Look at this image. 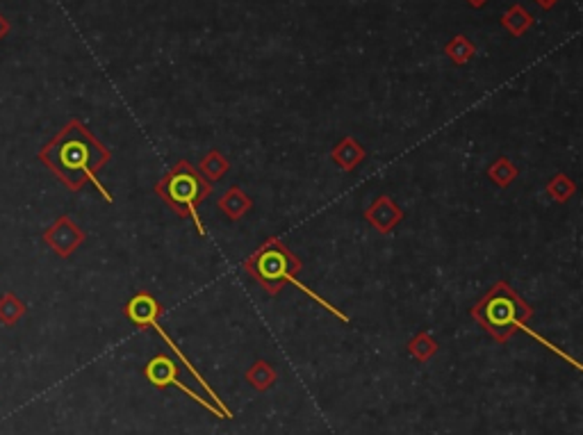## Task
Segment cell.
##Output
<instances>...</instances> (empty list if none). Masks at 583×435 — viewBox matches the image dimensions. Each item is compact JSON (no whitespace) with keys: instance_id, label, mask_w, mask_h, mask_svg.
<instances>
[{"instance_id":"cell-1","label":"cell","mask_w":583,"mask_h":435,"mask_svg":"<svg viewBox=\"0 0 583 435\" xmlns=\"http://www.w3.org/2000/svg\"><path fill=\"white\" fill-rule=\"evenodd\" d=\"M109 160L112 153L108 146L100 144L80 119H71L39 151V162L46 164L66 189L80 192L87 183H94L105 201L112 203V194L99 183V171Z\"/></svg>"},{"instance_id":"cell-2","label":"cell","mask_w":583,"mask_h":435,"mask_svg":"<svg viewBox=\"0 0 583 435\" xmlns=\"http://www.w3.org/2000/svg\"><path fill=\"white\" fill-rule=\"evenodd\" d=\"M534 312V306L524 301L510 283L497 281L481 301L472 306L470 315L497 344H504L518 331H529L526 324Z\"/></svg>"},{"instance_id":"cell-3","label":"cell","mask_w":583,"mask_h":435,"mask_svg":"<svg viewBox=\"0 0 583 435\" xmlns=\"http://www.w3.org/2000/svg\"><path fill=\"white\" fill-rule=\"evenodd\" d=\"M301 260H299V257L283 244V239L278 238H267V242L262 244L260 248H256V251L244 260V272H247L253 281L260 283V285L265 287V292L272 294V297H276L287 283H292V285H297L301 292L310 294L315 301H319L322 306H326L328 310L335 312L337 317L346 319L331 303H326L324 299L317 297L315 292H310V287H306L303 283L297 281V274L301 272ZM346 322H349V319H346Z\"/></svg>"},{"instance_id":"cell-4","label":"cell","mask_w":583,"mask_h":435,"mask_svg":"<svg viewBox=\"0 0 583 435\" xmlns=\"http://www.w3.org/2000/svg\"><path fill=\"white\" fill-rule=\"evenodd\" d=\"M155 194L167 203L178 217L189 219L196 226L198 235L205 238V226L198 219V205L213 194V183L203 178L189 160H178L169 173L155 183Z\"/></svg>"},{"instance_id":"cell-5","label":"cell","mask_w":583,"mask_h":435,"mask_svg":"<svg viewBox=\"0 0 583 435\" xmlns=\"http://www.w3.org/2000/svg\"><path fill=\"white\" fill-rule=\"evenodd\" d=\"M178 374H180L178 365H176V362H173L169 356H164V353L153 356L149 362H146V367H144V376H146V381H149L153 387H158V390H167L169 386H176V387H180L185 395L192 396L196 404H201L203 408H208L210 413H214V415L231 417V413L222 411V408H219V405H214L213 401H205L201 395H196V392L189 390V387L180 381Z\"/></svg>"},{"instance_id":"cell-6","label":"cell","mask_w":583,"mask_h":435,"mask_svg":"<svg viewBox=\"0 0 583 435\" xmlns=\"http://www.w3.org/2000/svg\"><path fill=\"white\" fill-rule=\"evenodd\" d=\"M87 235H84L83 228L65 214V217L55 219L53 226H48L44 231V242L53 248L60 257H71L80 247L84 244Z\"/></svg>"},{"instance_id":"cell-7","label":"cell","mask_w":583,"mask_h":435,"mask_svg":"<svg viewBox=\"0 0 583 435\" xmlns=\"http://www.w3.org/2000/svg\"><path fill=\"white\" fill-rule=\"evenodd\" d=\"M365 219L381 235H392V231H395L401 223V219H404V210H401L390 196H379L371 203L370 208H365Z\"/></svg>"},{"instance_id":"cell-8","label":"cell","mask_w":583,"mask_h":435,"mask_svg":"<svg viewBox=\"0 0 583 435\" xmlns=\"http://www.w3.org/2000/svg\"><path fill=\"white\" fill-rule=\"evenodd\" d=\"M162 312L164 308L160 306L158 299L151 292H146V290H139L124 308V315L139 328L151 326V322H155L158 317H162Z\"/></svg>"},{"instance_id":"cell-9","label":"cell","mask_w":583,"mask_h":435,"mask_svg":"<svg viewBox=\"0 0 583 435\" xmlns=\"http://www.w3.org/2000/svg\"><path fill=\"white\" fill-rule=\"evenodd\" d=\"M367 158V151L356 137H344L333 146L331 160L342 169V171H356Z\"/></svg>"},{"instance_id":"cell-10","label":"cell","mask_w":583,"mask_h":435,"mask_svg":"<svg viewBox=\"0 0 583 435\" xmlns=\"http://www.w3.org/2000/svg\"><path fill=\"white\" fill-rule=\"evenodd\" d=\"M217 208H219V213L226 214L231 222H239V219H242L244 214L253 208V201L247 196V192H244L242 187L232 185V187L226 189V194L219 198Z\"/></svg>"},{"instance_id":"cell-11","label":"cell","mask_w":583,"mask_h":435,"mask_svg":"<svg viewBox=\"0 0 583 435\" xmlns=\"http://www.w3.org/2000/svg\"><path fill=\"white\" fill-rule=\"evenodd\" d=\"M228 169H231V162H228L226 155L219 153L217 149H210L208 153L203 155L198 173H201L208 183H217V180H222L223 176H226Z\"/></svg>"},{"instance_id":"cell-12","label":"cell","mask_w":583,"mask_h":435,"mask_svg":"<svg viewBox=\"0 0 583 435\" xmlns=\"http://www.w3.org/2000/svg\"><path fill=\"white\" fill-rule=\"evenodd\" d=\"M247 383L257 392H267L276 383V370L267 361H256L247 370Z\"/></svg>"},{"instance_id":"cell-13","label":"cell","mask_w":583,"mask_h":435,"mask_svg":"<svg viewBox=\"0 0 583 435\" xmlns=\"http://www.w3.org/2000/svg\"><path fill=\"white\" fill-rule=\"evenodd\" d=\"M518 176H519L518 164H515L510 158H506V155H500V158L494 160V162L488 167V178L492 180L497 187H509L510 183L518 180Z\"/></svg>"},{"instance_id":"cell-14","label":"cell","mask_w":583,"mask_h":435,"mask_svg":"<svg viewBox=\"0 0 583 435\" xmlns=\"http://www.w3.org/2000/svg\"><path fill=\"white\" fill-rule=\"evenodd\" d=\"M25 303L14 292H5L0 297V322L5 326H16L25 315Z\"/></svg>"},{"instance_id":"cell-15","label":"cell","mask_w":583,"mask_h":435,"mask_svg":"<svg viewBox=\"0 0 583 435\" xmlns=\"http://www.w3.org/2000/svg\"><path fill=\"white\" fill-rule=\"evenodd\" d=\"M405 346H408V353H411V356L420 362H429L431 358L438 353V342L433 340L431 331L417 333V335L413 337V340L408 342Z\"/></svg>"},{"instance_id":"cell-16","label":"cell","mask_w":583,"mask_h":435,"mask_svg":"<svg viewBox=\"0 0 583 435\" xmlns=\"http://www.w3.org/2000/svg\"><path fill=\"white\" fill-rule=\"evenodd\" d=\"M544 192H547V196H552L556 203H568L570 198L577 194V183H574L570 176H565V173H556V176L547 183Z\"/></svg>"},{"instance_id":"cell-17","label":"cell","mask_w":583,"mask_h":435,"mask_svg":"<svg viewBox=\"0 0 583 435\" xmlns=\"http://www.w3.org/2000/svg\"><path fill=\"white\" fill-rule=\"evenodd\" d=\"M501 23H504L506 30H510V35L519 37V35H524V32L529 30L531 23H534V19H531L529 12H524L522 7L515 5L513 10L506 12V16H504V21H501Z\"/></svg>"},{"instance_id":"cell-18","label":"cell","mask_w":583,"mask_h":435,"mask_svg":"<svg viewBox=\"0 0 583 435\" xmlns=\"http://www.w3.org/2000/svg\"><path fill=\"white\" fill-rule=\"evenodd\" d=\"M474 53H476V48L470 44V41L465 39L463 35H458L456 39H451L449 44H447V55H449L456 65H465V62L470 60Z\"/></svg>"},{"instance_id":"cell-19","label":"cell","mask_w":583,"mask_h":435,"mask_svg":"<svg viewBox=\"0 0 583 435\" xmlns=\"http://www.w3.org/2000/svg\"><path fill=\"white\" fill-rule=\"evenodd\" d=\"M7 32H10V21L0 14V41H3V37H7Z\"/></svg>"},{"instance_id":"cell-20","label":"cell","mask_w":583,"mask_h":435,"mask_svg":"<svg viewBox=\"0 0 583 435\" xmlns=\"http://www.w3.org/2000/svg\"><path fill=\"white\" fill-rule=\"evenodd\" d=\"M467 3H470V5H474V7H483L485 3H488V0H467Z\"/></svg>"},{"instance_id":"cell-21","label":"cell","mask_w":583,"mask_h":435,"mask_svg":"<svg viewBox=\"0 0 583 435\" xmlns=\"http://www.w3.org/2000/svg\"><path fill=\"white\" fill-rule=\"evenodd\" d=\"M538 3H540V5H543V7H552L553 3H556V0H538Z\"/></svg>"}]
</instances>
